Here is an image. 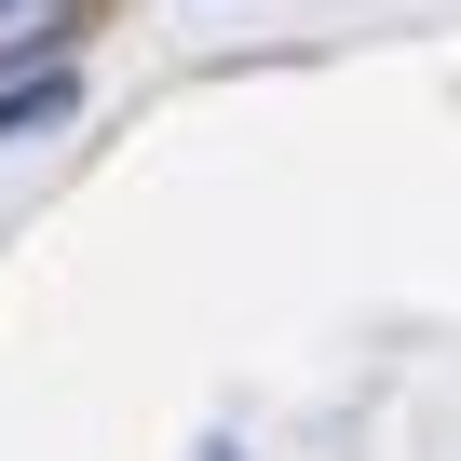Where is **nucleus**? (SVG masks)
<instances>
[{"instance_id": "nucleus-2", "label": "nucleus", "mask_w": 461, "mask_h": 461, "mask_svg": "<svg viewBox=\"0 0 461 461\" xmlns=\"http://www.w3.org/2000/svg\"><path fill=\"white\" fill-rule=\"evenodd\" d=\"M95 28V0H0V68H28V55H68Z\"/></svg>"}, {"instance_id": "nucleus-1", "label": "nucleus", "mask_w": 461, "mask_h": 461, "mask_svg": "<svg viewBox=\"0 0 461 461\" xmlns=\"http://www.w3.org/2000/svg\"><path fill=\"white\" fill-rule=\"evenodd\" d=\"M68 109H82L68 55H41V68H0V149H14V136H55Z\"/></svg>"}, {"instance_id": "nucleus-3", "label": "nucleus", "mask_w": 461, "mask_h": 461, "mask_svg": "<svg viewBox=\"0 0 461 461\" xmlns=\"http://www.w3.org/2000/svg\"><path fill=\"white\" fill-rule=\"evenodd\" d=\"M190 461H245V447H230V434H203V447H190Z\"/></svg>"}]
</instances>
